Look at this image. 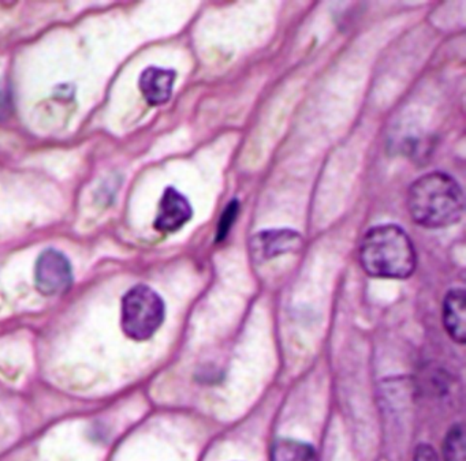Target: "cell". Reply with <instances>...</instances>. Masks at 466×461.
I'll list each match as a JSON object with an SVG mask.
<instances>
[{"label": "cell", "instance_id": "obj_12", "mask_svg": "<svg viewBox=\"0 0 466 461\" xmlns=\"http://www.w3.org/2000/svg\"><path fill=\"white\" fill-rule=\"evenodd\" d=\"M413 461H439V458L432 446L421 444L417 446L416 452H414Z\"/></svg>", "mask_w": 466, "mask_h": 461}, {"label": "cell", "instance_id": "obj_6", "mask_svg": "<svg viewBox=\"0 0 466 461\" xmlns=\"http://www.w3.org/2000/svg\"><path fill=\"white\" fill-rule=\"evenodd\" d=\"M193 210L189 201L174 187L166 188L160 199L159 212L155 220V228L160 232H176L192 218Z\"/></svg>", "mask_w": 466, "mask_h": 461}, {"label": "cell", "instance_id": "obj_7", "mask_svg": "<svg viewBox=\"0 0 466 461\" xmlns=\"http://www.w3.org/2000/svg\"><path fill=\"white\" fill-rule=\"evenodd\" d=\"M177 73L170 68L148 67L141 74L138 86L151 105H163L173 95Z\"/></svg>", "mask_w": 466, "mask_h": 461}, {"label": "cell", "instance_id": "obj_4", "mask_svg": "<svg viewBox=\"0 0 466 461\" xmlns=\"http://www.w3.org/2000/svg\"><path fill=\"white\" fill-rule=\"evenodd\" d=\"M35 281L37 289L47 296L69 291L73 283V270L69 259L54 248L43 251L35 267Z\"/></svg>", "mask_w": 466, "mask_h": 461}, {"label": "cell", "instance_id": "obj_11", "mask_svg": "<svg viewBox=\"0 0 466 461\" xmlns=\"http://www.w3.org/2000/svg\"><path fill=\"white\" fill-rule=\"evenodd\" d=\"M239 204L237 199L228 204L223 212L222 217H220L219 228H218V240L225 239L228 236V231L233 226L234 221H236L237 215H238Z\"/></svg>", "mask_w": 466, "mask_h": 461}, {"label": "cell", "instance_id": "obj_9", "mask_svg": "<svg viewBox=\"0 0 466 461\" xmlns=\"http://www.w3.org/2000/svg\"><path fill=\"white\" fill-rule=\"evenodd\" d=\"M271 461H316L312 445L299 439L280 438L272 445Z\"/></svg>", "mask_w": 466, "mask_h": 461}, {"label": "cell", "instance_id": "obj_8", "mask_svg": "<svg viewBox=\"0 0 466 461\" xmlns=\"http://www.w3.org/2000/svg\"><path fill=\"white\" fill-rule=\"evenodd\" d=\"M443 326L455 343L466 341V294L463 288H452L443 300Z\"/></svg>", "mask_w": 466, "mask_h": 461}, {"label": "cell", "instance_id": "obj_10", "mask_svg": "<svg viewBox=\"0 0 466 461\" xmlns=\"http://www.w3.org/2000/svg\"><path fill=\"white\" fill-rule=\"evenodd\" d=\"M444 461H466L465 428L454 425L443 441Z\"/></svg>", "mask_w": 466, "mask_h": 461}, {"label": "cell", "instance_id": "obj_3", "mask_svg": "<svg viewBox=\"0 0 466 461\" xmlns=\"http://www.w3.org/2000/svg\"><path fill=\"white\" fill-rule=\"evenodd\" d=\"M165 302L147 286L130 289L122 300V329L133 340H148L165 321Z\"/></svg>", "mask_w": 466, "mask_h": 461}, {"label": "cell", "instance_id": "obj_5", "mask_svg": "<svg viewBox=\"0 0 466 461\" xmlns=\"http://www.w3.org/2000/svg\"><path fill=\"white\" fill-rule=\"evenodd\" d=\"M301 235L293 229H268L250 240V253L258 262L268 261L283 254L296 253L302 247Z\"/></svg>", "mask_w": 466, "mask_h": 461}, {"label": "cell", "instance_id": "obj_2", "mask_svg": "<svg viewBox=\"0 0 466 461\" xmlns=\"http://www.w3.org/2000/svg\"><path fill=\"white\" fill-rule=\"evenodd\" d=\"M360 261L373 277L408 278L416 269L413 243L400 226L394 224L373 226L362 237Z\"/></svg>", "mask_w": 466, "mask_h": 461}, {"label": "cell", "instance_id": "obj_1", "mask_svg": "<svg viewBox=\"0 0 466 461\" xmlns=\"http://www.w3.org/2000/svg\"><path fill=\"white\" fill-rule=\"evenodd\" d=\"M411 218L425 228H444L457 224L465 209L462 188L444 172H430L409 188Z\"/></svg>", "mask_w": 466, "mask_h": 461}]
</instances>
